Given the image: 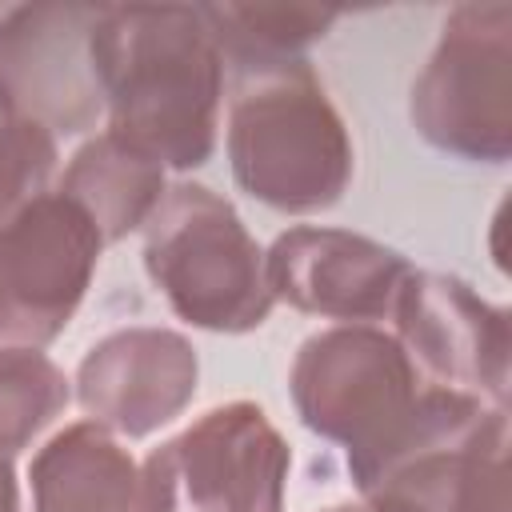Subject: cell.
<instances>
[{
	"mask_svg": "<svg viewBox=\"0 0 512 512\" xmlns=\"http://www.w3.org/2000/svg\"><path fill=\"white\" fill-rule=\"evenodd\" d=\"M292 452L268 412L228 400L140 464L136 512H284Z\"/></svg>",
	"mask_w": 512,
	"mask_h": 512,
	"instance_id": "52a82bcc",
	"label": "cell"
},
{
	"mask_svg": "<svg viewBox=\"0 0 512 512\" xmlns=\"http://www.w3.org/2000/svg\"><path fill=\"white\" fill-rule=\"evenodd\" d=\"M392 336L428 384L508 408V308L448 272H408L392 304Z\"/></svg>",
	"mask_w": 512,
	"mask_h": 512,
	"instance_id": "9c48e42d",
	"label": "cell"
},
{
	"mask_svg": "<svg viewBox=\"0 0 512 512\" xmlns=\"http://www.w3.org/2000/svg\"><path fill=\"white\" fill-rule=\"evenodd\" d=\"M368 496H396L416 512H508V408H492L468 436L416 456Z\"/></svg>",
	"mask_w": 512,
	"mask_h": 512,
	"instance_id": "7c38bea8",
	"label": "cell"
},
{
	"mask_svg": "<svg viewBox=\"0 0 512 512\" xmlns=\"http://www.w3.org/2000/svg\"><path fill=\"white\" fill-rule=\"evenodd\" d=\"M320 512H416V508H408L396 496H360V500H344V504H332Z\"/></svg>",
	"mask_w": 512,
	"mask_h": 512,
	"instance_id": "e0dca14e",
	"label": "cell"
},
{
	"mask_svg": "<svg viewBox=\"0 0 512 512\" xmlns=\"http://www.w3.org/2000/svg\"><path fill=\"white\" fill-rule=\"evenodd\" d=\"M196 384L200 360L192 340L156 324L108 332L76 368L80 408L120 440H140L172 424L192 404Z\"/></svg>",
	"mask_w": 512,
	"mask_h": 512,
	"instance_id": "8fae6325",
	"label": "cell"
},
{
	"mask_svg": "<svg viewBox=\"0 0 512 512\" xmlns=\"http://www.w3.org/2000/svg\"><path fill=\"white\" fill-rule=\"evenodd\" d=\"M56 188L92 220L104 244H116L128 232L144 228L168 192L164 168L120 144L108 128L72 152Z\"/></svg>",
	"mask_w": 512,
	"mask_h": 512,
	"instance_id": "5bb4252c",
	"label": "cell"
},
{
	"mask_svg": "<svg viewBox=\"0 0 512 512\" xmlns=\"http://www.w3.org/2000/svg\"><path fill=\"white\" fill-rule=\"evenodd\" d=\"M92 64L120 144L164 172H188L212 156L224 56L200 4H104Z\"/></svg>",
	"mask_w": 512,
	"mask_h": 512,
	"instance_id": "6da1fadb",
	"label": "cell"
},
{
	"mask_svg": "<svg viewBox=\"0 0 512 512\" xmlns=\"http://www.w3.org/2000/svg\"><path fill=\"white\" fill-rule=\"evenodd\" d=\"M144 272L168 308L204 332H252L276 308L260 244L208 184L180 180L164 192L144 224Z\"/></svg>",
	"mask_w": 512,
	"mask_h": 512,
	"instance_id": "277c9868",
	"label": "cell"
},
{
	"mask_svg": "<svg viewBox=\"0 0 512 512\" xmlns=\"http://www.w3.org/2000/svg\"><path fill=\"white\" fill-rule=\"evenodd\" d=\"M32 512H136L140 464L96 420L64 424L28 464Z\"/></svg>",
	"mask_w": 512,
	"mask_h": 512,
	"instance_id": "4fadbf2b",
	"label": "cell"
},
{
	"mask_svg": "<svg viewBox=\"0 0 512 512\" xmlns=\"http://www.w3.org/2000/svg\"><path fill=\"white\" fill-rule=\"evenodd\" d=\"M200 12L220 56L240 72L304 56V48L324 40L340 20V12L316 4H200Z\"/></svg>",
	"mask_w": 512,
	"mask_h": 512,
	"instance_id": "9a60e30c",
	"label": "cell"
},
{
	"mask_svg": "<svg viewBox=\"0 0 512 512\" xmlns=\"http://www.w3.org/2000/svg\"><path fill=\"white\" fill-rule=\"evenodd\" d=\"M0 512H20V480L12 456H0Z\"/></svg>",
	"mask_w": 512,
	"mask_h": 512,
	"instance_id": "ac0fdd59",
	"label": "cell"
},
{
	"mask_svg": "<svg viewBox=\"0 0 512 512\" xmlns=\"http://www.w3.org/2000/svg\"><path fill=\"white\" fill-rule=\"evenodd\" d=\"M72 400V384L44 348H0V456L28 448Z\"/></svg>",
	"mask_w": 512,
	"mask_h": 512,
	"instance_id": "2e32d148",
	"label": "cell"
},
{
	"mask_svg": "<svg viewBox=\"0 0 512 512\" xmlns=\"http://www.w3.org/2000/svg\"><path fill=\"white\" fill-rule=\"evenodd\" d=\"M52 172L56 136L0 120V348L52 344L84 304L104 252Z\"/></svg>",
	"mask_w": 512,
	"mask_h": 512,
	"instance_id": "7a4b0ae2",
	"label": "cell"
},
{
	"mask_svg": "<svg viewBox=\"0 0 512 512\" xmlns=\"http://www.w3.org/2000/svg\"><path fill=\"white\" fill-rule=\"evenodd\" d=\"M288 392L300 424L348 452V476L356 480L412 416L424 376L392 332L332 324L296 348Z\"/></svg>",
	"mask_w": 512,
	"mask_h": 512,
	"instance_id": "5b68a950",
	"label": "cell"
},
{
	"mask_svg": "<svg viewBox=\"0 0 512 512\" xmlns=\"http://www.w3.org/2000/svg\"><path fill=\"white\" fill-rule=\"evenodd\" d=\"M412 264L360 232L296 224L264 252V276L272 300L320 320L372 324L388 320Z\"/></svg>",
	"mask_w": 512,
	"mask_h": 512,
	"instance_id": "30bf717a",
	"label": "cell"
},
{
	"mask_svg": "<svg viewBox=\"0 0 512 512\" xmlns=\"http://www.w3.org/2000/svg\"><path fill=\"white\" fill-rule=\"evenodd\" d=\"M224 140L236 184L288 216L340 204L356 172L348 124L304 56L240 72Z\"/></svg>",
	"mask_w": 512,
	"mask_h": 512,
	"instance_id": "3957f363",
	"label": "cell"
},
{
	"mask_svg": "<svg viewBox=\"0 0 512 512\" xmlns=\"http://www.w3.org/2000/svg\"><path fill=\"white\" fill-rule=\"evenodd\" d=\"M104 4H16L0 12V120L52 136L88 132L104 116L92 28Z\"/></svg>",
	"mask_w": 512,
	"mask_h": 512,
	"instance_id": "ba28073f",
	"label": "cell"
},
{
	"mask_svg": "<svg viewBox=\"0 0 512 512\" xmlns=\"http://www.w3.org/2000/svg\"><path fill=\"white\" fill-rule=\"evenodd\" d=\"M412 128L468 164L512 156V8L456 4L408 92Z\"/></svg>",
	"mask_w": 512,
	"mask_h": 512,
	"instance_id": "8992f818",
	"label": "cell"
}]
</instances>
